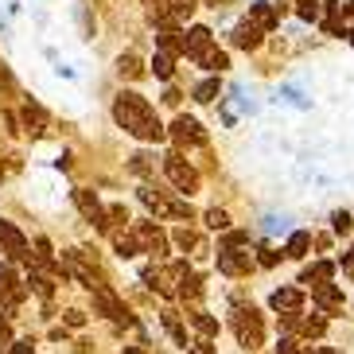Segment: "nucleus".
I'll list each match as a JSON object with an SVG mask.
<instances>
[{"label": "nucleus", "instance_id": "f257e3e1", "mask_svg": "<svg viewBox=\"0 0 354 354\" xmlns=\"http://www.w3.org/2000/svg\"><path fill=\"white\" fill-rule=\"evenodd\" d=\"M113 117H117V125L125 129L129 136H136V140H164V125L156 121V109L145 102L140 94H117L113 102Z\"/></svg>", "mask_w": 354, "mask_h": 354}, {"label": "nucleus", "instance_id": "f03ea898", "mask_svg": "<svg viewBox=\"0 0 354 354\" xmlns=\"http://www.w3.org/2000/svg\"><path fill=\"white\" fill-rule=\"evenodd\" d=\"M230 323H234V335H238L241 346H261V339H265V327H261V315L253 312V308H234V315H230Z\"/></svg>", "mask_w": 354, "mask_h": 354}, {"label": "nucleus", "instance_id": "7ed1b4c3", "mask_svg": "<svg viewBox=\"0 0 354 354\" xmlns=\"http://www.w3.org/2000/svg\"><path fill=\"white\" fill-rule=\"evenodd\" d=\"M164 176L171 179V183H176V187L183 191V195L198 191V171H195V167H191L183 156H179V152H171V156L164 160Z\"/></svg>", "mask_w": 354, "mask_h": 354}, {"label": "nucleus", "instance_id": "20e7f679", "mask_svg": "<svg viewBox=\"0 0 354 354\" xmlns=\"http://www.w3.org/2000/svg\"><path fill=\"white\" fill-rule=\"evenodd\" d=\"M66 272H71V277H78L86 288H97V284H102V272H97V265H90L82 250H66V253H63V277H66Z\"/></svg>", "mask_w": 354, "mask_h": 354}, {"label": "nucleus", "instance_id": "39448f33", "mask_svg": "<svg viewBox=\"0 0 354 354\" xmlns=\"http://www.w3.org/2000/svg\"><path fill=\"white\" fill-rule=\"evenodd\" d=\"M94 308H97L102 315H109L113 323H125V327H133V323H136V319H133V312H129L125 304L117 300V296H113L109 288H105V284H97V288H94Z\"/></svg>", "mask_w": 354, "mask_h": 354}, {"label": "nucleus", "instance_id": "423d86ee", "mask_svg": "<svg viewBox=\"0 0 354 354\" xmlns=\"http://www.w3.org/2000/svg\"><path fill=\"white\" fill-rule=\"evenodd\" d=\"M133 238H136V245H140V253H156V257L167 253V234L160 226H152V222H136Z\"/></svg>", "mask_w": 354, "mask_h": 354}, {"label": "nucleus", "instance_id": "0eeeda50", "mask_svg": "<svg viewBox=\"0 0 354 354\" xmlns=\"http://www.w3.org/2000/svg\"><path fill=\"white\" fill-rule=\"evenodd\" d=\"M171 140H176V145H207V133H203V125H198L195 117L179 113L176 121H171Z\"/></svg>", "mask_w": 354, "mask_h": 354}, {"label": "nucleus", "instance_id": "6e6552de", "mask_svg": "<svg viewBox=\"0 0 354 354\" xmlns=\"http://www.w3.org/2000/svg\"><path fill=\"white\" fill-rule=\"evenodd\" d=\"M218 269L226 272V277H241V272L253 269V257L241 245H226V250H218Z\"/></svg>", "mask_w": 354, "mask_h": 354}, {"label": "nucleus", "instance_id": "1a4fd4ad", "mask_svg": "<svg viewBox=\"0 0 354 354\" xmlns=\"http://www.w3.org/2000/svg\"><path fill=\"white\" fill-rule=\"evenodd\" d=\"M74 203H78V210H82V214H86L90 222H94V226L102 230V234L109 230V214H105V207L97 203L94 191H74Z\"/></svg>", "mask_w": 354, "mask_h": 354}, {"label": "nucleus", "instance_id": "9d476101", "mask_svg": "<svg viewBox=\"0 0 354 354\" xmlns=\"http://www.w3.org/2000/svg\"><path fill=\"white\" fill-rule=\"evenodd\" d=\"M0 245H4V253H8V257L28 261V238H24L12 222H4V218H0Z\"/></svg>", "mask_w": 354, "mask_h": 354}, {"label": "nucleus", "instance_id": "9b49d317", "mask_svg": "<svg viewBox=\"0 0 354 354\" xmlns=\"http://www.w3.org/2000/svg\"><path fill=\"white\" fill-rule=\"evenodd\" d=\"M269 304L277 308V312H284V315H296L300 312V304H304V292L300 288H277L269 296Z\"/></svg>", "mask_w": 354, "mask_h": 354}, {"label": "nucleus", "instance_id": "f8f14e48", "mask_svg": "<svg viewBox=\"0 0 354 354\" xmlns=\"http://www.w3.org/2000/svg\"><path fill=\"white\" fill-rule=\"evenodd\" d=\"M0 300L8 304V308H16V304L24 300V288L16 284V277H12L8 265H0Z\"/></svg>", "mask_w": 354, "mask_h": 354}, {"label": "nucleus", "instance_id": "ddd939ff", "mask_svg": "<svg viewBox=\"0 0 354 354\" xmlns=\"http://www.w3.org/2000/svg\"><path fill=\"white\" fill-rule=\"evenodd\" d=\"M245 24H253L261 35L272 32V28H277V8H272V4H253V8H250V20H245Z\"/></svg>", "mask_w": 354, "mask_h": 354}, {"label": "nucleus", "instance_id": "4468645a", "mask_svg": "<svg viewBox=\"0 0 354 354\" xmlns=\"http://www.w3.org/2000/svg\"><path fill=\"white\" fill-rule=\"evenodd\" d=\"M312 296H315V304H319L323 312H339V308H343V292L335 288V284H315Z\"/></svg>", "mask_w": 354, "mask_h": 354}, {"label": "nucleus", "instance_id": "2eb2a0df", "mask_svg": "<svg viewBox=\"0 0 354 354\" xmlns=\"http://www.w3.org/2000/svg\"><path fill=\"white\" fill-rule=\"evenodd\" d=\"M179 43H183V51H187L191 59H198V55L210 47V28H191V32L183 35Z\"/></svg>", "mask_w": 354, "mask_h": 354}, {"label": "nucleus", "instance_id": "dca6fc26", "mask_svg": "<svg viewBox=\"0 0 354 354\" xmlns=\"http://www.w3.org/2000/svg\"><path fill=\"white\" fill-rule=\"evenodd\" d=\"M195 63L203 66V71H214V74H222V71H226V66H230V59H226V51H218V47L210 43V47H207V51H203V55H198Z\"/></svg>", "mask_w": 354, "mask_h": 354}, {"label": "nucleus", "instance_id": "f3484780", "mask_svg": "<svg viewBox=\"0 0 354 354\" xmlns=\"http://www.w3.org/2000/svg\"><path fill=\"white\" fill-rule=\"evenodd\" d=\"M24 125H28V133H35V136H39L43 133V125H47V113H43V105H35V102H28V105H24Z\"/></svg>", "mask_w": 354, "mask_h": 354}, {"label": "nucleus", "instance_id": "a211bd4d", "mask_svg": "<svg viewBox=\"0 0 354 354\" xmlns=\"http://www.w3.org/2000/svg\"><path fill=\"white\" fill-rule=\"evenodd\" d=\"M234 47H241V51L261 47V32L253 28V24H238V32H234Z\"/></svg>", "mask_w": 354, "mask_h": 354}, {"label": "nucleus", "instance_id": "6ab92c4d", "mask_svg": "<svg viewBox=\"0 0 354 354\" xmlns=\"http://www.w3.org/2000/svg\"><path fill=\"white\" fill-rule=\"evenodd\" d=\"M164 327H167V335H171V339H176L179 346H187V327H183V319H179V315L171 312V308L164 312Z\"/></svg>", "mask_w": 354, "mask_h": 354}, {"label": "nucleus", "instance_id": "aec40b11", "mask_svg": "<svg viewBox=\"0 0 354 354\" xmlns=\"http://www.w3.org/2000/svg\"><path fill=\"white\" fill-rule=\"evenodd\" d=\"M331 265H327V261H319V265H312V269H308V272H304V284H312V288H315V284H331Z\"/></svg>", "mask_w": 354, "mask_h": 354}, {"label": "nucleus", "instance_id": "412c9836", "mask_svg": "<svg viewBox=\"0 0 354 354\" xmlns=\"http://www.w3.org/2000/svg\"><path fill=\"white\" fill-rule=\"evenodd\" d=\"M191 323H195V331L203 335V339H214V335H218V319H210L207 312H195V315H191Z\"/></svg>", "mask_w": 354, "mask_h": 354}, {"label": "nucleus", "instance_id": "4be33fe9", "mask_svg": "<svg viewBox=\"0 0 354 354\" xmlns=\"http://www.w3.org/2000/svg\"><path fill=\"white\" fill-rule=\"evenodd\" d=\"M28 284H32V292H35V296H43V300H51V292H55L51 277H43L39 269H32V277H28Z\"/></svg>", "mask_w": 354, "mask_h": 354}, {"label": "nucleus", "instance_id": "5701e85b", "mask_svg": "<svg viewBox=\"0 0 354 354\" xmlns=\"http://www.w3.org/2000/svg\"><path fill=\"white\" fill-rule=\"evenodd\" d=\"M179 51H183V43H179V32H160V55L176 59Z\"/></svg>", "mask_w": 354, "mask_h": 354}, {"label": "nucleus", "instance_id": "b1692460", "mask_svg": "<svg viewBox=\"0 0 354 354\" xmlns=\"http://www.w3.org/2000/svg\"><path fill=\"white\" fill-rule=\"evenodd\" d=\"M117 71H121V78H140V74H145V66H140V59H136V55H121Z\"/></svg>", "mask_w": 354, "mask_h": 354}, {"label": "nucleus", "instance_id": "393cba45", "mask_svg": "<svg viewBox=\"0 0 354 354\" xmlns=\"http://www.w3.org/2000/svg\"><path fill=\"white\" fill-rule=\"evenodd\" d=\"M308 245H312V238H308V234H292L288 238V245H284V253H288V257H304V253H308Z\"/></svg>", "mask_w": 354, "mask_h": 354}, {"label": "nucleus", "instance_id": "a878e982", "mask_svg": "<svg viewBox=\"0 0 354 354\" xmlns=\"http://www.w3.org/2000/svg\"><path fill=\"white\" fill-rule=\"evenodd\" d=\"M300 331L308 335V339H319V335L327 331V319H323V315H312V319H300Z\"/></svg>", "mask_w": 354, "mask_h": 354}, {"label": "nucleus", "instance_id": "bb28decb", "mask_svg": "<svg viewBox=\"0 0 354 354\" xmlns=\"http://www.w3.org/2000/svg\"><path fill=\"white\" fill-rule=\"evenodd\" d=\"M113 245H117V253H121V257H133V253H140V245H136L133 234H117Z\"/></svg>", "mask_w": 354, "mask_h": 354}, {"label": "nucleus", "instance_id": "cd10ccee", "mask_svg": "<svg viewBox=\"0 0 354 354\" xmlns=\"http://www.w3.org/2000/svg\"><path fill=\"white\" fill-rule=\"evenodd\" d=\"M218 97V78H207V82L195 90V102H214Z\"/></svg>", "mask_w": 354, "mask_h": 354}, {"label": "nucleus", "instance_id": "c85d7f7f", "mask_svg": "<svg viewBox=\"0 0 354 354\" xmlns=\"http://www.w3.org/2000/svg\"><path fill=\"white\" fill-rule=\"evenodd\" d=\"M167 277H171V281H183V277H187V269H183V265H176V269L167 272ZM148 281H156V288L167 292V284H164V277H160V272H148Z\"/></svg>", "mask_w": 354, "mask_h": 354}, {"label": "nucleus", "instance_id": "c756f323", "mask_svg": "<svg viewBox=\"0 0 354 354\" xmlns=\"http://www.w3.org/2000/svg\"><path fill=\"white\" fill-rule=\"evenodd\" d=\"M339 28H343V20H339V0H327V32L339 35Z\"/></svg>", "mask_w": 354, "mask_h": 354}, {"label": "nucleus", "instance_id": "7c9ffc66", "mask_svg": "<svg viewBox=\"0 0 354 354\" xmlns=\"http://www.w3.org/2000/svg\"><path fill=\"white\" fill-rule=\"evenodd\" d=\"M331 226H335V234H351V230H354V218L346 214V210H339V214L331 218Z\"/></svg>", "mask_w": 354, "mask_h": 354}, {"label": "nucleus", "instance_id": "2f4dec72", "mask_svg": "<svg viewBox=\"0 0 354 354\" xmlns=\"http://www.w3.org/2000/svg\"><path fill=\"white\" fill-rule=\"evenodd\" d=\"M198 292H203V288H198V277H191V272H187V277L179 281V296H191V300H195Z\"/></svg>", "mask_w": 354, "mask_h": 354}, {"label": "nucleus", "instance_id": "473e14b6", "mask_svg": "<svg viewBox=\"0 0 354 354\" xmlns=\"http://www.w3.org/2000/svg\"><path fill=\"white\" fill-rule=\"evenodd\" d=\"M195 230H187V226H179L176 230V245H179V250H191V245H195Z\"/></svg>", "mask_w": 354, "mask_h": 354}, {"label": "nucleus", "instance_id": "72a5a7b5", "mask_svg": "<svg viewBox=\"0 0 354 354\" xmlns=\"http://www.w3.org/2000/svg\"><path fill=\"white\" fill-rule=\"evenodd\" d=\"M207 226H210V230H226V226H230L226 210H207Z\"/></svg>", "mask_w": 354, "mask_h": 354}, {"label": "nucleus", "instance_id": "f704fd0d", "mask_svg": "<svg viewBox=\"0 0 354 354\" xmlns=\"http://www.w3.org/2000/svg\"><path fill=\"white\" fill-rule=\"evenodd\" d=\"M152 66H156V78H171V59H167V55H156Z\"/></svg>", "mask_w": 354, "mask_h": 354}, {"label": "nucleus", "instance_id": "c9c22d12", "mask_svg": "<svg viewBox=\"0 0 354 354\" xmlns=\"http://www.w3.org/2000/svg\"><path fill=\"white\" fill-rule=\"evenodd\" d=\"M300 20H315V16H319V4H315V0H300Z\"/></svg>", "mask_w": 354, "mask_h": 354}, {"label": "nucleus", "instance_id": "e433bc0d", "mask_svg": "<svg viewBox=\"0 0 354 354\" xmlns=\"http://www.w3.org/2000/svg\"><path fill=\"white\" fill-rule=\"evenodd\" d=\"M145 4H148V8H152V16H156V20H160V16H164L167 8H171V0H145Z\"/></svg>", "mask_w": 354, "mask_h": 354}, {"label": "nucleus", "instance_id": "4c0bfd02", "mask_svg": "<svg viewBox=\"0 0 354 354\" xmlns=\"http://www.w3.org/2000/svg\"><path fill=\"white\" fill-rule=\"evenodd\" d=\"M105 214H109V222H129V210L125 207H109Z\"/></svg>", "mask_w": 354, "mask_h": 354}, {"label": "nucleus", "instance_id": "58836bf2", "mask_svg": "<svg viewBox=\"0 0 354 354\" xmlns=\"http://www.w3.org/2000/svg\"><path fill=\"white\" fill-rule=\"evenodd\" d=\"M277 354H300V346L292 343V339H281V346H277Z\"/></svg>", "mask_w": 354, "mask_h": 354}, {"label": "nucleus", "instance_id": "ea45409f", "mask_svg": "<svg viewBox=\"0 0 354 354\" xmlns=\"http://www.w3.org/2000/svg\"><path fill=\"white\" fill-rule=\"evenodd\" d=\"M66 323H71V327H82L86 315H82V312H66Z\"/></svg>", "mask_w": 354, "mask_h": 354}, {"label": "nucleus", "instance_id": "a19ab883", "mask_svg": "<svg viewBox=\"0 0 354 354\" xmlns=\"http://www.w3.org/2000/svg\"><path fill=\"white\" fill-rule=\"evenodd\" d=\"M191 354H214V346H210L207 339H203V343H195V346H191Z\"/></svg>", "mask_w": 354, "mask_h": 354}, {"label": "nucleus", "instance_id": "79ce46f5", "mask_svg": "<svg viewBox=\"0 0 354 354\" xmlns=\"http://www.w3.org/2000/svg\"><path fill=\"white\" fill-rule=\"evenodd\" d=\"M12 354H35L32 343H12Z\"/></svg>", "mask_w": 354, "mask_h": 354}, {"label": "nucleus", "instance_id": "37998d69", "mask_svg": "<svg viewBox=\"0 0 354 354\" xmlns=\"http://www.w3.org/2000/svg\"><path fill=\"white\" fill-rule=\"evenodd\" d=\"M261 265H277V253H272V250H261Z\"/></svg>", "mask_w": 354, "mask_h": 354}, {"label": "nucleus", "instance_id": "c03bdc74", "mask_svg": "<svg viewBox=\"0 0 354 354\" xmlns=\"http://www.w3.org/2000/svg\"><path fill=\"white\" fill-rule=\"evenodd\" d=\"M4 339H8V323H0V343H4Z\"/></svg>", "mask_w": 354, "mask_h": 354}, {"label": "nucleus", "instance_id": "a18cd8bd", "mask_svg": "<svg viewBox=\"0 0 354 354\" xmlns=\"http://www.w3.org/2000/svg\"><path fill=\"white\" fill-rule=\"evenodd\" d=\"M125 354H145V351H140V346H125Z\"/></svg>", "mask_w": 354, "mask_h": 354}, {"label": "nucleus", "instance_id": "49530a36", "mask_svg": "<svg viewBox=\"0 0 354 354\" xmlns=\"http://www.w3.org/2000/svg\"><path fill=\"white\" fill-rule=\"evenodd\" d=\"M351 43H354V35H351Z\"/></svg>", "mask_w": 354, "mask_h": 354}, {"label": "nucleus", "instance_id": "de8ad7c7", "mask_svg": "<svg viewBox=\"0 0 354 354\" xmlns=\"http://www.w3.org/2000/svg\"><path fill=\"white\" fill-rule=\"evenodd\" d=\"M351 253H354V250H351Z\"/></svg>", "mask_w": 354, "mask_h": 354}]
</instances>
